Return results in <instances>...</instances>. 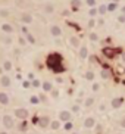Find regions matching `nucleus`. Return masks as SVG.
Wrapping results in <instances>:
<instances>
[{
	"instance_id": "f257e3e1",
	"label": "nucleus",
	"mask_w": 125,
	"mask_h": 134,
	"mask_svg": "<svg viewBox=\"0 0 125 134\" xmlns=\"http://www.w3.org/2000/svg\"><path fill=\"white\" fill-rule=\"evenodd\" d=\"M47 66L52 71H54V72H63L65 71V68H63V65H62V56L59 55V53L49 55V58H47Z\"/></svg>"
},
{
	"instance_id": "f03ea898",
	"label": "nucleus",
	"mask_w": 125,
	"mask_h": 134,
	"mask_svg": "<svg viewBox=\"0 0 125 134\" xmlns=\"http://www.w3.org/2000/svg\"><path fill=\"white\" fill-rule=\"evenodd\" d=\"M2 121H3V125H5V128H8V130L13 128L15 122H13V118H12L10 115H5L3 118H2Z\"/></svg>"
},
{
	"instance_id": "7ed1b4c3",
	"label": "nucleus",
	"mask_w": 125,
	"mask_h": 134,
	"mask_svg": "<svg viewBox=\"0 0 125 134\" xmlns=\"http://www.w3.org/2000/svg\"><path fill=\"white\" fill-rule=\"evenodd\" d=\"M15 115H16V118H19V119H25L30 114H28V111L25 108H19V109H15Z\"/></svg>"
},
{
	"instance_id": "20e7f679",
	"label": "nucleus",
	"mask_w": 125,
	"mask_h": 134,
	"mask_svg": "<svg viewBox=\"0 0 125 134\" xmlns=\"http://www.w3.org/2000/svg\"><path fill=\"white\" fill-rule=\"evenodd\" d=\"M71 112L69 111H60L59 112V121H63V122H68L71 121Z\"/></svg>"
},
{
	"instance_id": "39448f33",
	"label": "nucleus",
	"mask_w": 125,
	"mask_h": 134,
	"mask_svg": "<svg viewBox=\"0 0 125 134\" xmlns=\"http://www.w3.org/2000/svg\"><path fill=\"white\" fill-rule=\"evenodd\" d=\"M116 53H118V50L112 49V47H105V49H103V55L106 56V58H109V59L115 58V55H116Z\"/></svg>"
},
{
	"instance_id": "423d86ee",
	"label": "nucleus",
	"mask_w": 125,
	"mask_h": 134,
	"mask_svg": "<svg viewBox=\"0 0 125 134\" xmlns=\"http://www.w3.org/2000/svg\"><path fill=\"white\" fill-rule=\"evenodd\" d=\"M38 125H40L41 128H47V127H50L49 116H41L40 119H38Z\"/></svg>"
},
{
	"instance_id": "0eeeda50",
	"label": "nucleus",
	"mask_w": 125,
	"mask_h": 134,
	"mask_svg": "<svg viewBox=\"0 0 125 134\" xmlns=\"http://www.w3.org/2000/svg\"><path fill=\"white\" fill-rule=\"evenodd\" d=\"M84 127H85V128H93V127H96V119H94L93 116H88V118H85Z\"/></svg>"
},
{
	"instance_id": "6e6552de",
	"label": "nucleus",
	"mask_w": 125,
	"mask_h": 134,
	"mask_svg": "<svg viewBox=\"0 0 125 134\" xmlns=\"http://www.w3.org/2000/svg\"><path fill=\"white\" fill-rule=\"evenodd\" d=\"M122 103H124V99H122V97H116V99H113V100L110 102V105H112V108L118 109V108L122 106Z\"/></svg>"
},
{
	"instance_id": "1a4fd4ad",
	"label": "nucleus",
	"mask_w": 125,
	"mask_h": 134,
	"mask_svg": "<svg viewBox=\"0 0 125 134\" xmlns=\"http://www.w3.org/2000/svg\"><path fill=\"white\" fill-rule=\"evenodd\" d=\"M50 32H52V36H53V37H59V36L62 34V30H60L58 25H53V27L50 28Z\"/></svg>"
},
{
	"instance_id": "9d476101",
	"label": "nucleus",
	"mask_w": 125,
	"mask_h": 134,
	"mask_svg": "<svg viewBox=\"0 0 125 134\" xmlns=\"http://www.w3.org/2000/svg\"><path fill=\"white\" fill-rule=\"evenodd\" d=\"M0 84L3 86V87H9L10 86V78L8 75H2V78H0Z\"/></svg>"
},
{
	"instance_id": "9b49d317",
	"label": "nucleus",
	"mask_w": 125,
	"mask_h": 134,
	"mask_svg": "<svg viewBox=\"0 0 125 134\" xmlns=\"http://www.w3.org/2000/svg\"><path fill=\"white\" fill-rule=\"evenodd\" d=\"M21 21H22L24 24H31V21H32V16L30 13H24L22 16H21Z\"/></svg>"
},
{
	"instance_id": "f8f14e48",
	"label": "nucleus",
	"mask_w": 125,
	"mask_h": 134,
	"mask_svg": "<svg viewBox=\"0 0 125 134\" xmlns=\"http://www.w3.org/2000/svg\"><path fill=\"white\" fill-rule=\"evenodd\" d=\"M0 103L2 105H8L9 103V97H8L6 93H0Z\"/></svg>"
},
{
	"instance_id": "ddd939ff",
	"label": "nucleus",
	"mask_w": 125,
	"mask_h": 134,
	"mask_svg": "<svg viewBox=\"0 0 125 134\" xmlns=\"http://www.w3.org/2000/svg\"><path fill=\"white\" fill-rule=\"evenodd\" d=\"M41 86H43V90H44V91H52V90H53V86H52L50 81H44Z\"/></svg>"
},
{
	"instance_id": "4468645a",
	"label": "nucleus",
	"mask_w": 125,
	"mask_h": 134,
	"mask_svg": "<svg viewBox=\"0 0 125 134\" xmlns=\"http://www.w3.org/2000/svg\"><path fill=\"white\" fill-rule=\"evenodd\" d=\"M2 30H3V31L5 32H13V28H12V25H9V24H3V25H2Z\"/></svg>"
},
{
	"instance_id": "2eb2a0df",
	"label": "nucleus",
	"mask_w": 125,
	"mask_h": 134,
	"mask_svg": "<svg viewBox=\"0 0 125 134\" xmlns=\"http://www.w3.org/2000/svg\"><path fill=\"white\" fill-rule=\"evenodd\" d=\"M87 53H88V52H87V47L82 46L80 49V58H81V59H85V58H87Z\"/></svg>"
},
{
	"instance_id": "dca6fc26",
	"label": "nucleus",
	"mask_w": 125,
	"mask_h": 134,
	"mask_svg": "<svg viewBox=\"0 0 125 134\" xmlns=\"http://www.w3.org/2000/svg\"><path fill=\"white\" fill-rule=\"evenodd\" d=\"M93 103H94V99L93 97H87L84 100V106L85 108H90V106H93Z\"/></svg>"
},
{
	"instance_id": "f3484780",
	"label": "nucleus",
	"mask_w": 125,
	"mask_h": 134,
	"mask_svg": "<svg viewBox=\"0 0 125 134\" xmlns=\"http://www.w3.org/2000/svg\"><path fill=\"white\" fill-rule=\"evenodd\" d=\"M59 127H60V122H59V121H52V122H50V128L52 130H58Z\"/></svg>"
},
{
	"instance_id": "a211bd4d",
	"label": "nucleus",
	"mask_w": 125,
	"mask_h": 134,
	"mask_svg": "<svg viewBox=\"0 0 125 134\" xmlns=\"http://www.w3.org/2000/svg\"><path fill=\"white\" fill-rule=\"evenodd\" d=\"M53 10H54V6L53 5H46L44 6V12H46V13H52Z\"/></svg>"
},
{
	"instance_id": "6ab92c4d",
	"label": "nucleus",
	"mask_w": 125,
	"mask_h": 134,
	"mask_svg": "<svg viewBox=\"0 0 125 134\" xmlns=\"http://www.w3.org/2000/svg\"><path fill=\"white\" fill-rule=\"evenodd\" d=\"M30 102H31V105H38V102H40V97L31 96V97H30Z\"/></svg>"
},
{
	"instance_id": "aec40b11",
	"label": "nucleus",
	"mask_w": 125,
	"mask_h": 134,
	"mask_svg": "<svg viewBox=\"0 0 125 134\" xmlns=\"http://www.w3.org/2000/svg\"><path fill=\"white\" fill-rule=\"evenodd\" d=\"M69 41H71V44L74 47H78V44H80V40H78L77 37H71V40H69Z\"/></svg>"
},
{
	"instance_id": "412c9836",
	"label": "nucleus",
	"mask_w": 125,
	"mask_h": 134,
	"mask_svg": "<svg viewBox=\"0 0 125 134\" xmlns=\"http://www.w3.org/2000/svg\"><path fill=\"white\" fill-rule=\"evenodd\" d=\"M3 69H6V71H10V69H12V62L6 60L5 64H3Z\"/></svg>"
},
{
	"instance_id": "4be33fe9",
	"label": "nucleus",
	"mask_w": 125,
	"mask_h": 134,
	"mask_svg": "<svg viewBox=\"0 0 125 134\" xmlns=\"http://www.w3.org/2000/svg\"><path fill=\"white\" fill-rule=\"evenodd\" d=\"M85 78H87V80H90V81H91V80L94 78V72H93V71H88V72L85 74Z\"/></svg>"
},
{
	"instance_id": "5701e85b",
	"label": "nucleus",
	"mask_w": 125,
	"mask_h": 134,
	"mask_svg": "<svg viewBox=\"0 0 125 134\" xmlns=\"http://www.w3.org/2000/svg\"><path fill=\"white\" fill-rule=\"evenodd\" d=\"M110 77V74H109V71L107 69H105V71H102V78H105V80H107Z\"/></svg>"
},
{
	"instance_id": "b1692460",
	"label": "nucleus",
	"mask_w": 125,
	"mask_h": 134,
	"mask_svg": "<svg viewBox=\"0 0 125 134\" xmlns=\"http://www.w3.org/2000/svg\"><path fill=\"white\" fill-rule=\"evenodd\" d=\"M72 8H74V10H77L80 8V2L78 0H72Z\"/></svg>"
},
{
	"instance_id": "393cba45",
	"label": "nucleus",
	"mask_w": 125,
	"mask_h": 134,
	"mask_svg": "<svg viewBox=\"0 0 125 134\" xmlns=\"http://www.w3.org/2000/svg\"><path fill=\"white\" fill-rule=\"evenodd\" d=\"M72 127H74L72 122H71V121H68V122H65V127H63V128H65V130H72Z\"/></svg>"
},
{
	"instance_id": "a878e982",
	"label": "nucleus",
	"mask_w": 125,
	"mask_h": 134,
	"mask_svg": "<svg viewBox=\"0 0 125 134\" xmlns=\"http://www.w3.org/2000/svg\"><path fill=\"white\" fill-rule=\"evenodd\" d=\"M107 10V6H100V8H99V13H105V12H106Z\"/></svg>"
},
{
	"instance_id": "bb28decb",
	"label": "nucleus",
	"mask_w": 125,
	"mask_h": 134,
	"mask_svg": "<svg viewBox=\"0 0 125 134\" xmlns=\"http://www.w3.org/2000/svg\"><path fill=\"white\" fill-rule=\"evenodd\" d=\"M115 9H116V3H110L107 6V10H115Z\"/></svg>"
},
{
	"instance_id": "cd10ccee",
	"label": "nucleus",
	"mask_w": 125,
	"mask_h": 134,
	"mask_svg": "<svg viewBox=\"0 0 125 134\" xmlns=\"http://www.w3.org/2000/svg\"><path fill=\"white\" fill-rule=\"evenodd\" d=\"M102 131H103L102 125H100V124H99V125H96V133H97V134H100V133H102Z\"/></svg>"
},
{
	"instance_id": "c85d7f7f",
	"label": "nucleus",
	"mask_w": 125,
	"mask_h": 134,
	"mask_svg": "<svg viewBox=\"0 0 125 134\" xmlns=\"http://www.w3.org/2000/svg\"><path fill=\"white\" fill-rule=\"evenodd\" d=\"M99 88H100V84L94 83V84H93V91H99Z\"/></svg>"
},
{
	"instance_id": "c756f323",
	"label": "nucleus",
	"mask_w": 125,
	"mask_h": 134,
	"mask_svg": "<svg viewBox=\"0 0 125 134\" xmlns=\"http://www.w3.org/2000/svg\"><path fill=\"white\" fill-rule=\"evenodd\" d=\"M50 94H52V97H58L59 96V91H58V90H52V91H50Z\"/></svg>"
},
{
	"instance_id": "7c9ffc66",
	"label": "nucleus",
	"mask_w": 125,
	"mask_h": 134,
	"mask_svg": "<svg viewBox=\"0 0 125 134\" xmlns=\"http://www.w3.org/2000/svg\"><path fill=\"white\" fill-rule=\"evenodd\" d=\"M19 130H21V131H25V130H27V124H25V122H22V124L19 125Z\"/></svg>"
},
{
	"instance_id": "2f4dec72",
	"label": "nucleus",
	"mask_w": 125,
	"mask_h": 134,
	"mask_svg": "<svg viewBox=\"0 0 125 134\" xmlns=\"http://www.w3.org/2000/svg\"><path fill=\"white\" fill-rule=\"evenodd\" d=\"M27 38H28V41H31V43L36 41V40H34V37H32L31 34H28V32H27Z\"/></svg>"
},
{
	"instance_id": "473e14b6",
	"label": "nucleus",
	"mask_w": 125,
	"mask_h": 134,
	"mask_svg": "<svg viewBox=\"0 0 125 134\" xmlns=\"http://www.w3.org/2000/svg\"><path fill=\"white\" fill-rule=\"evenodd\" d=\"M32 86H34V87H38V86H40V81H38V80H32Z\"/></svg>"
},
{
	"instance_id": "72a5a7b5",
	"label": "nucleus",
	"mask_w": 125,
	"mask_h": 134,
	"mask_svg": "<svg viewBox=\"0 0 125 134\" xmlns=\"http://www.w3.org/2000/svg\"><path fill=\"white\" fill-rule=\"evenodd\" d=\"M0 15H2V16H8L9 12H8V10H0Z\"/></svg>"
},
{
	"instance_id": "f704fd0d",
	"label": "nucleus",
	"mask_w": 125,
	"mask_h": 134,
	"mask_svg": "<svg viewBox=\"0 0 125 134\" xmlns=\"http://www.w3.org/2000/svg\"><path fill=\"white\" fill-rule=\"evenodd\" d=\"M94 3H96V0H87V5L88 6H94Z\"/></svg>"
},
{
	"instance_id": "c9c22d12",
	"label": "nucleus",
	"mask_w": 125,
	"mask_h": 134,
	"mask_svg": "<svg viewBox=\"0 0 125 134\" xmlns=\"http://www.w3.org/2000/svg\"><path fill=\"white\" fill-rule=\"evenodd\" d=\"M119 125H121V127H122V128H125V118H122V119H121Z\"/></svg>"
},
{
	"instance_id": "e433bc0d",
	"label": "nucleus",
	"mask_w": 125,
	"mask_h": 134,
	"mask_svg": "<svg viewBox=\"0 0 125 134\" xmlns=\"http://www.w3.org/2000/svg\"><path fill=\"white\" fill-rule=\"evenodd\" d=\"M90 38H91V40H97V34H90Z\"/></svg>"
},
{
	"instance_id": "4c0bfd02",
	"label": "nucleus",
	"mask_w": 125,
	"mask_h": 134,
	"mask_svg": "<svg viewBox=\"0 0 125 134\" xmlns=\"http://www.w3.org/2000/svg\"><path fill=\"white\" fill-rule=\"evenodd\" d=\"M96 13H97V10H96V9H91V10H90V15H91V16H94Z\"/></svg>"
},
{
	"instance_id": "58836bf2",
	"label": "nucleus",
	"mask_w": 125,
	"mask_h": 134,
	"mask_svg": "<svg viewBox=\"0 0 125 134\" xmlns=\"http://www.w3.org/2000/svg\"><path fill=\"white\" fill-rule=\"evenodd\" d=\"M72 111H74V112H78V111H80V106H77V105H75V106L72 108Z\"/></svg>"
},
{
	"instance_id": "ea45409f",
	"label": "nucleus",
	"mask_w": 125,
	"mask_h": 134,
	"mask_svg": "<svg viewBox=\"0 0 125 134\" xmlns=\"http://www.w3.org/2000/svg\"><path fill=\"white\" fill-rule=\"evenodd\" d=\"M19 43H21V44L24 46V44H25V40H24V38H19Z\"/></svg>"
},
{
	"instance_id": "a19ab883",
	"label": "nucleus",
	"mask_w": 125,
	"mask_h": 134,
	"mask_svg": "<svg viewBox=\"0 0 125 134\" xmlns=\"http://www.w3.org/2000/svg\"><path fill=\"white\" fill-rule=\"evenodd\" d=\"M122 59H124V62H125V53H124V56H122Z\"/></svg>"
},
{
	"instance_id": "79ce46f5",
	"label": "nucleus",
	"mask_w": 125,
	"mask_h": 134,
	"mask_svg": "<svg viewBox=\"0 0 125 134\" xmlns=\"http://www.w3.org/2000/svg\"><path fill=\"white\" fill-rule=\"evenodd\" d=\"M72 134H78V133H72Z\"/></svg>"
},
{
	"instance_id": "37998d69",
	"label": "nucleus",
	"mask_w": 125,
	"mask_h": 134,
	"mask_svg": "<svg viewBox=\"0 0 125 134\" xmlns=\"http://www.w3.org/2000/svg\"><path fill=\"white\" fill-rule=\"evenodd\" d=\"M0 121H2V116H0Z\"/></svg>"
}]
</instances>
